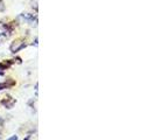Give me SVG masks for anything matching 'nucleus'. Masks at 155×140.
I'll use <instances>...</instances> for the list:
<instances>
[{"instance_id":"obj_4","label":"nucleus","mask_w":155,"mask_h":140,"mask_svg":"<svg viewBox=\"0 0 155 140\" xmlns=\"http://www.w3.org/2000/svg\"><path fill=\"white\" fill-rule=\"evenodd\" d=\"M6 70V65L5 64H0V76L4 75V71Z\"/></svg>"},{"instance_id":"obj_1","label":"nucleus","mask_w":155,"mask_h":140,"mask_svg":"<svg viewBox=\"0 0 155 140\" xmlns=\"http://www.w3.org/2000/svg\"><path fill=\"white\" fill-rule=\"evenodd\" d=\"M26 47V43H25V40L23 39H19V40H15L12 45H11V52L12 53H18L19 50H21Z\"/></svg>"},{"instance_id":"obj_7","label":"nucleus","mask_w":155,"mask_h":140,"mask_svg":"<svg viewBox=\"0 0 155 140\" xmlns=\"http://www.w3.org/2000/svg\"><path fill=\"white\" fill-rule=\"evenodd\" d=\"M25 140H29V137H27V138H26Z\"/></svg>"},{"instance_id":"obj_5","label":"nucleus","mask_w":155,"mask_h":140,"mask_svg":"<svg viewBox=\"0 0 155 140\" xmlns=\"http://www.w3.org/2000/svg\"><path fill=\"white\" fill-rule=\"evenodd\" d=\"M8 83H0V90H2V89H6V88H8Z\"/></svg>"},{"instance_id":"obj_6","label":"nucleus","mask_w":155,"mask_h":140,"mask_svg":"<svg viewBox=\"0 0 155 140\" xmlns=\"http://www.w3.org/2000/svg\"><path fill=\"white\" fill-rule=\"evenodd\" d=\"M16 139H18V137H16V135H13V137H11L8 140H16Z\"/></svg>"},{"instance_id":"obj_3","label":"nucleus","mask_w":155,"mask_h":140,"mask_svg":"<svg viewBox=\"0 0 155 140\" xmlns=\"http://www.w3.org/2000/svg\"><path fill=\"white\" fill-rule=\"evenodd\" d=\"M1 103H2L7 109H12V108H13V105L15 104V99H14V98H11V97H7L6 99H4Z\"/></svg>"},{"instance_id":"obj_2","label":"nucleus","mask_w":155,"mask_h":140,"mask_svg":"<svg viewBox=\"0 0 155 140\" xmlns=\"http://www.w3.org/2000/svg\"><path fill=\"white\" fill-rule=\"evenodd\" d=\"M11 32H12V28L8 26L7 23H2L0 22V36L1 38H7L11 35Z\"/></svg>"}]
</instances>
